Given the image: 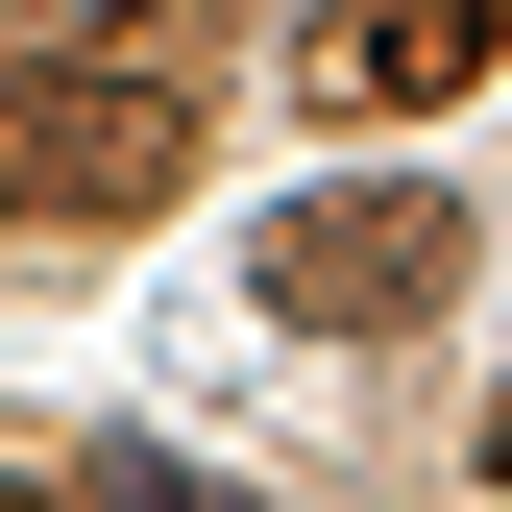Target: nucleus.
Returning a JSON list of instances; mask_svg holds the SVG:
<instances>
[{
    "mask_svg": "<svg viewBox=\"0 0 512 512\" xmlns=\"http://www.w3.org/2000/svg\"><path fill=\"white\" fill-rule=\"evenodd\" d=\"M171 196H196V74H147V49H25L0 74V244H98Z\"/></svg>",
    "mask_w": 512,
    "mask_h": 512,
    "instance_id": "nucleus-1",
    "label": "nucleus"
},
{
    "mask_svg": "<svg viewBox=\"0 0 512 512\" xmlns=\"http://www.w3.org/2000/svg\"><path fill=\"white\" fill-rule=\"evenodd\" d=\"M488 464H512V391H488Z\"/></svg>",
    "mask_w": 512,
    "mask_h": 512,
    "instance_id": "nucleus-5",
    "label": "nucleus"
},
{
    "mask_svg": "<svg viewBox=\"0 0 512 512\" xmlns=\"http://www.w3.org/2000/svg\"><path fill=\"white\" fill-rule=\"evenodd\" d=\"M488 49H512V0H342V25H317V98L342 122H439Z\"/></svg>",
    "mask_w": 512,
    "mask_h": 512,
    "instance_id": "nucleus-3",
    "label": "nucleus"
},
{
    "mask_svg": "<svg viewBox=\"0 0 512 512\" xmlns=\"http://www.w3.org/2000/svg\"><path fill=\"white\" fill-rule=\"evenodd\" d=\"M74 25H122V0H0V49H74Z\"/></svg>",
    "mask_w": 512,
    "mask_h": 512,
    "instance_id": "nucleus-4",
    "label": "nucleus"
},
{
    "mask_svg": "<svg viewBox=\"0 0 512 512\" xmlns=\"http://www.w3.org/2000/svg\"><path fill=\"white\" fill-rule=\"evenodd\" d=\"M439 293H464V196L439 171H342V196L244 220V317H293V342H415Z\"/></svg>",
    "mask_w": 512,
    "mask_h": 512,
    "instance_id": "nucleus-2",
    "label": "nucleus"
}]
</instances>
